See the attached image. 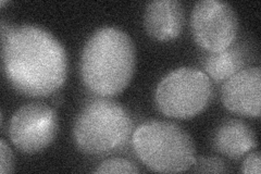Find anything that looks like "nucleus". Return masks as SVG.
I'll list each match as a JSON object with an SVG mask.
<instances>
[{"label": "nucleus", "instance_id": "7", "mask_svg": "<svg viewBox=\"0 0 261 174\" xmlns=\"http://www.w3.org/2000/svg\"><path fill=\"white\" fill-rule=\"evenodd\" d=\"M59 119L56 110L43 103L20 107L12 115L9 136L23 154L34 155L45 151L58 133Z\"/></svg>", "mask_w": 261, "mask_h": 174}, {"label": "nucleus", "instance_id": "15", "mask_svg": "<svg viewBox=\"0 0 261 174\" xmlns=\"http://www.w3.org/2000/svg\"><path fill=\"white\" fill-rule=\"evenodd\" d=\"M242 172L247 174H260L261 172V160L260 153L254 152L250 153L246 159L244 160L242 165Z\"/></svg>", "mask_w": 261, "mask_h": 174}, {"label": "nucleus", "instance_id": "9", "mask_svg": "<svg viewBox=\"0 0 261 174\" xmlns=\"http://www.w3.org/2000/svg\"><path fill=\"white\" fill-rule=\"evenodd\" d=\"M184 21V7L177 0H154L146 6L144 27L153 39L169 41L177 38Z\"/></svg>", "mask_w": 261, "mask_h": 174}, {"label": "nucleus", "instance_id": "8", "mask_svg": "<svg viewBox=\"0 0 261 174\" xmlns=\"http://www.w3.org/2000/svg\"><path fill=\"white\" fill-rule=\"evenodd\" d=\"M261 70L247 67L225 81L221 101L227 110L247 118L260 115Z\"/></svg>", "mask_w": 261, "mask_h": 174}, {"label": "nucleus", "instance_id": "13", "mask_svg": "<svg viewBox=\"0 0 261 174\" xmlns=\"http://www.w3.org/2000/svg\"><path fill=\"white\" fill-rule=\"evenodd\" d=\"M95 173H130L136 174L140 173V169L136 165L126 159L122 158H111L105 160L100 163L95 171Z\"/></svg>", "mask_w": 261, "mask_h": 174}, {"label": "nucleus", "instance_id": "2", "mask_svg": "<svg viewBox=\"0 0 261 174\" xmlns=\"http://www.w3.org/2000/svg\"><path fill=\"white\" fill-rule=\"evenodd\" d=\"M136 51L132 38L114 27L98 29L88 38L81 58V77L97 96H116L132 81Z\"/></svg>", "mask_w": 261, "mask_h": 174}, {"label": "nucleus", "instance_id": "14", "mask_svg": "<svg viewBox=\"0 0 261 174\" xmlns=\"http://www.w3.org/2000/svg\"><path fill=\"white\" fill-rule=\"evenodd\" d=\"M14 170L13 154L4 139L0 140V173L7 174Z\"/></svg>", "mask_w": 261, "mask_h": 174}, {"label": "nucleus", "instance_id": "4", "mask_svg": "<svg viewBox=\"0 0 261 174\" xmlns=\"http://www.w3.org/2000/svg\"><path fill=\"white\" fill-rule=\"evenodd\" d=\"M134 151L147 168L160 173L190 170L196 160L192 136L169 121L151 120L143 123L132 136Z\"/></svg>", "mask_w": 261, "mask_h": 174}, {"label": "nucleus", "instance_id": "11", "mask_svg": "<svg viewBox=\"0 0 261 174\" xmlns=\"http://www.w3.org/2000/svg\"><path fill=\"white\" fill-rule=\"evenodd\" d=\"M248 62V56L244 47L233 43L224 51L209 53L203 59V68L210 79L221 83L247 68Z\"/></svg>", "mask_w": 261, "mask_h": 174}, {"label": "nucleus", "instance_id": "6", "mask_svg": "<svg viewBox=\"0 0 261 174\" xmlns=\"http://www.w3.org/2000/svg\"><path fill=\"white\" fill-rule=\"evenodd\" d=\"M239 18L234 8L219 0L196 3L191 15L192 34L201 48L218 53L230 47L239 33Z\"/></svg>", "mask_w": 261, "mask_h": 174}, {"label": "nucleus", "instance_id": "12", "mask_svg": "<svg viewBox=\"0 0 261 174\" xmlns=\"http://www.w3.org/2000/svg\"><path fill=\"white\" fill-rule=\"evenodd\" d=\"M195 173H226L230 172L226 163L218 157H196V160L190 169Z\"/></svg>", "mask_w": 261, "mask_h": 174}, {"label": "nucleus", "instance_id": "3", "mask_svg": "<svg viewBox=\"0 0 261 174\" xmlns=\"http://www.w3.org/2000/svg\"><path fill=\"white\" fill-rule=\"evenodd\" d=\"M133 130L134 122L125 108L107 97H100L81 109L73 127V139L82 153L105 156L124 148Z\"/></svg>", "mask_w": 261, "mask_h": 174}, {"label": "nucleus", "instance_id": "10", "mask_svg": "<svg viewBox=\"0 0 261 174\" xmlns=\"http://www.w3.org/2000/svg\"><path fill=\"white\" fill-rule=\"evenodd\" d=\"M212 145L215 151L227 158L239 160L258 146L254 130L242 120L231 119L216 130Z\"/></svg>", "mask_w": 261, "mask_h": 174}, {"label": "nucleus", "instance_id": "1", "mask_svg": "<svg viewBox=\"0 0 261 174\" xmlns=\"http://www.w3.org/2000/svg\"><path fill=\"white\" fill-rule=\"evenodd\" d=\"M3 70L11 86L29 97H47L67 80L68 57L62 44L45 29L2 21Z\"/></svg>", "mask_w": 261, "mask_h": 174}, {"label": "nucleus", "instance_id": "5", "mask_svg": "<svg viewBox=\"0 0 261 174\" xmlns=\"http://www.w3.org/2000/svg\"><path fill=\"white\" fill-rule=\"evenodd\" d=\"M214 87L210 78L198 69L178 68L163 78L154 90V104L166 117L191 119L211 102Z\"/></svg>", "mask_w": 261, "mask_h": 174}]
</instances>
